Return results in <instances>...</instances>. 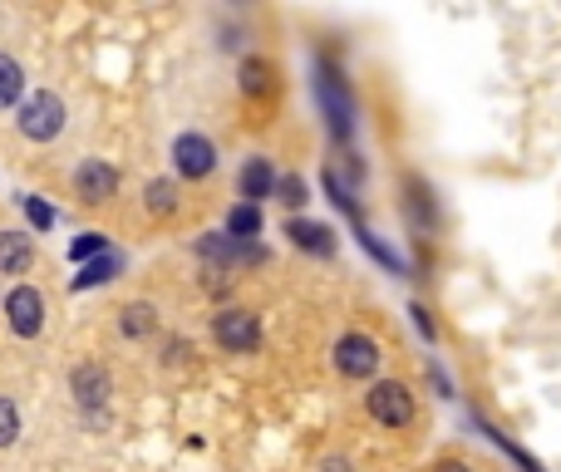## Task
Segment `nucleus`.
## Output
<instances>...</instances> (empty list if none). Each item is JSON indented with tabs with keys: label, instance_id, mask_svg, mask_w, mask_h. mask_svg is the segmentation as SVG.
Instances as JSON below:
<instances>
[{
	"label": "nucleus",
	"instance_id": "9",
	"mask_svg": "<svg viewBox=\"0 0 561 472\" xmlns=\"http://www.w3.org/2000/svg\"><path fill=\"white\" fill-rule=\"evenodd\" d=\"M285 236H291V246L295 251H305V256H335V232L325 222H311V216H291L285 222Z\"/></svg>",
	"mask_w": 561,
	"mask_h": 472
},
{
	"label": "nucleus",
	"instance_id": "7",
	"mask_svg": "<svg viewBox=\"0 0 561 472\" xmlns=\"http://www.w3.org/2000/svg\"><path fill=\"white\" fill-rule=\"evenodd\" d=\"M5 315H10V330L30 340V334L45 330V295H39L35 285H15V291L5 295Z\"/></svg>",
	"mask_w": 561,
	"mask_h": 472
},
{
	"label": "nucleus",
	"instance_id": "24",
	"mask_svg": "<svg viewBox=\"0 0 561 472\" xmlns=\"http://www.w3.org/2000/svg\"><path fill=\"white\" fill-rule=\"evenodd\" d=\"M320 472H350V462H344V458H325Z\"/></svg>",
	"mask_w": 561,
	"mask_h": 472
},
{
	"label": "nucleus",
	"instance_id": "6",
	"mask_svg": "<svg viewBox=\"0 0 561 472\" xmlns=\"http://www.w3.org/2000/svg\"><path fill=\"white\" fill-rule=\"evenodd\" d=\"M59 128H65V104H59L55 94H45L39 88L35 98H25L20 104V133L35 138V143H45V138H55Z\"/></svg>",
	"mask_w": 561,
	"mask_h": 472
},
{
	"label": "nucleus",
	"instance_id": "23",
	"mask_svg": "<svg viewBox=\"0 0 561 472\" xmlns=\"http://www.w3.org/2000/svg\"><path fill=\"white\" fill-rule=\"evenodd\" d=\"M25 212H30V222H35V226H49V222H55V212H49L45 202H35V197L25 202Z\"/></svg>",
	"mask_w": 561,
	"mask_h": 472
},
{
	"label": "nucleus",
	"instance_id": "5",
	"mask_svg": "<svg viewBox=\"0 0 561 472\" xmlns=\"http://www.w3.org/2000/svg\"><path fill=\"white\" fill-rule=\"evenodd\" d=\"M173 167L187 182H202V177L217 173V143L202 133H177L173 138Z\"/></svg>",
	"mask_w": 561,
	"mask_h": 472
},
{
	"label": "nucleus",
	"instance_id": "18",
	"mask_svg": "<svg viewBox=\"0 0 561 472\" xmlns=\"http://www.w3.org/2000/svg\"><path fill=\"white\" fill-rule=\"evenodd\" d=\"M114 271H118V256H98V261H89L84 271L74 275V291H89V285H104Z\"/></svg>",
	"mask_w": 561,
	"mask_h": 472
},
{
	"label": "nucleus",
	"instance_id": "8",
	"mask_svg": "<svg viewBox=\"0 0 561 472\" xmlns=\"http://www.w3.org/2000/svg\"><path fill=\"white\" fill-rule=\"evenodd\" d=\"M74 192H79V202H89V206L108 202V197L118 192V173L108 163H98V157H89V163H79V173H74Z\"/></svg>",
	"mask_w": 561,
	"mask_h": 472
},
{
	"label": "nucleus",
	"instance_id": "4",
	"mask_svg": "<svg viewBox=\"0 0 561 472\" xmlns=\"http://www.w3.org/2000/svg\"><path fill=\"white\" fill-rule=\"evenodd\" d=\"M197 256L202 261H212L217 271H232V266H252V261H266V246H256V241H236V236H226V232H207V236H197Z\"/></svg>",
	"mask_w": 561,
	"mask_h": 472
},
{
	"label": "nucleus",
	"instance_id": "2",
	"mask_svg": "<svg viewBox=\"0 0 561 472\" xmlns=\"http://www.w3.org/2000/svg\"><path fill=\"white\" fill-rule=\"evenodd\" d=\"M364 409H370V418L379 423V428L399 433L413 423V393H409V384H399V379H374L370 393H364Z\"/></svg>",
	"mask_w": 561,
	"mask_h": 472
},
{
	"label": "nucleus",
	"instance_id": "12",
	"mask_svg": "<svg viewBox=\"0 0 561 472\" xmlns=\"http://www.w3.org/2000/svg\"><path fill=\"white\" fill-rule=\"evenodd\" d=\"M74 399L84 403V409H98V403L108 399V374L104 369H94V364H89V369H74Z\"/></svg>",
	"mask_w": 561,
	"mask_h": 472
},
{
	"label": "nucleus",
	"instance_id": "20",
	"mask_svg": "<svg viewBox=\"0 0 561 472\" xmlns=\"http://www.w3.org/2000/svg\"><path fill=\"white\" fill-rule=\"evenodd\" d=\"M104 232H84V236H74V241H69V261H98V256H104Z\"/></svg>",
	"mask_w": 561,
	"mask_h": 472
},
{
	"label": "nucleus",
	"instance_id": "11",
	"mask_svg": "<svg viewBox=\"0 0 561 472\" xmlns=\"http://www.w3.org/2000/svg\"><path fill=\"white\" fill-rule=\"evenodd\" d=\"M236 79H242V94L246 98H271L276 94V64L261 55H246L242 69H236Z\"/></svg>",
	"mask_w": 561,
	"mask_h": 472
},
{
	"label": "nucleus",
	"instance_id": "19",
	"mask_svg": "<svg viewBox=\"0 0 561 472\" xmlns=\"http://www.w3.org/2000/svg\"><path fill=\"white\" fill-rule=\"evenodd\" d=\"M276 197H281L291 212H301L305 202H311V192H305V177H295V173H285V177H276Z\"/></svg>",
	"mask_w": 561,
	"mask_h": 472
},
{
	"label": "nucleus",
	"instance_id": "1",
	"mask_svg": "<svg viewBox=\"0 0 561 472\" xmlns=\"http://www.w3.org/2000/svg\"><path fill=\"white\" fill-rule=\"evenodd\" d=\"M330 364H335L340 379L374 384V374H379V364H384V350H379V340H374L370 330H344L340 340L330 344Z\"/></svg>",
	"mask_w": 561,
	"mask_h": 472
},
{
	"label": "nucleus",
	"instance_id": "10",
	"mask_svg": "<svg viewBox=\"0 0 561 472\" xmlns=\"http://www.w3.org/2000/svg\"><path fill=\"white\" fill-rule=\"evenodd\" d=\"M236 187H242V202H266V197H276V167L271 157H246L242 173H236Z\"/></svg>",
	"mask_w": 561,
	"mask_h": 472
},
{
	"label": "nucleus",
	"instance_id": "21",
	"mask_svg": "<svg viewBox=\"0 0 561 472\" xmlns=\"http://www.w3.org/2000/svg\"><path fill=\"white\" fill-rule=\"evenodd\" d=\"M15 433H20V413H15V403L0 399V448H10V442H15Z\"/></svg>",
	"mask_w": 561,
	"mask_h": 472
},
{
	"label": "nucleus",
	"instance_id": "25",
	"mask_svg": "<svg viewBox=\"0 0 561 472\" xmlns=\"http://www.w3.org/2000/svg\"><path fill=\"white\" fill-rule=\"evenodd\" d=\"M433 472H472V468H468V462H458V458H453V462H439V468H433Z\"/></svg>",
	"mask_w": 561,
	"mask_h": 472
},
{
	"label": "nucleus",
	"instance_id": "17",
	"mask_svg": "<svg viewBox=\"0 0 561 472\" xmlns=\"http://www.w3.org/2000/svg\"><path fill=\"white\" fill-rule=\"evenodd\" d=\"M20 94H25V74H20V64L10 55H0V108H10Z\"/></svg>",
	"mask_w": 561,
	"mask_h": 472
},
{
	"label": "nucleus",
	"instance_id": "16",
	"mask_svg": "<svg viewBox=\"0 0 561 472\" xmlns=\"http://www.w3.org/2000/svg\"><path fill=\"white\" fill-rule=\"evenodd\" d=\"M153 324H157V310L148 300H133V305H124V334H133V340H143V334H153Z\"/></svg>",
	"mask_w": 561,
	"mask_h": 472
},
{
	"label": "nucleus",
	"instance_id": "15",
	"mask_svg": "<svg viewBox=\"0 0 561 472\" xmlns=\"http://www.w3.org/2000/svg\"><path fill=\"white\" fill-rule=\"evenodd\" d=\"M143 202H148V212L153 216H173L177 212V187L167 182V177H157V182L143 187Z\"/></svg>",
	"mask_w": 561,
	"mask_h": 472
},
{
	"label": "nucleus",
	"instance_id": "3",
	"mask_svg": "<svg viewBox=\"0 0 561 472\" xmlns=\"http://www.w3.org/2000/svg\"><path fill=\"white\" fill-rule=\"evenodd\" d=\"M212 340L226 354H252L261 344V320L252 310H242V305H226V310L212 315Z\"/></svg>",
	"mask_w": 561,
	"mask_h": 472
},
{
	"label": "nucleus",
	"instance_id": "13",
	"mask_svg": "<svg viewBox=\"0 0 561 472\" xmlns=\"http://www.w3.org/2000/svg\"><path fill=\"white\" fill-rule=\"evenodd\" d=\"M30 261H35V246H30V236H20V232H0V271L20 275Z\"/></svg>",
	"mask_w": 561,
	"mask_h": 472
},
{
	"label": "nucleus",
	"instance_id": "14",
	"mask_svg": "<svg viewBox=\"0 0 561 472\" xmlns=\"http://www.w3.org/2000/svg\"><path fill=\"white\" fill-rule=\"evenodd\" d=\"M226 236H236V241H256V236H261V206L236 202L232 212H226Z\"/></svg>",
	"mask_w": 561,
	"mask_h": 472
},
{
	"label": "nucleus",
	"instance_id": "22",
	"mask_svg": "<svg viewBox=\"0 0 561 472\" xmlns=\"http://www.w3.org/2000/svg\"><path fill=\"white\" fill-rule=\"evenodd\" d=\"M409 315H413V324H419V334H423V340H439V330H433V320H429V310H423V305H409Z\"/></svg>",
	"mask_w": 561,
	"mask_h": 472
}]
</instances>
